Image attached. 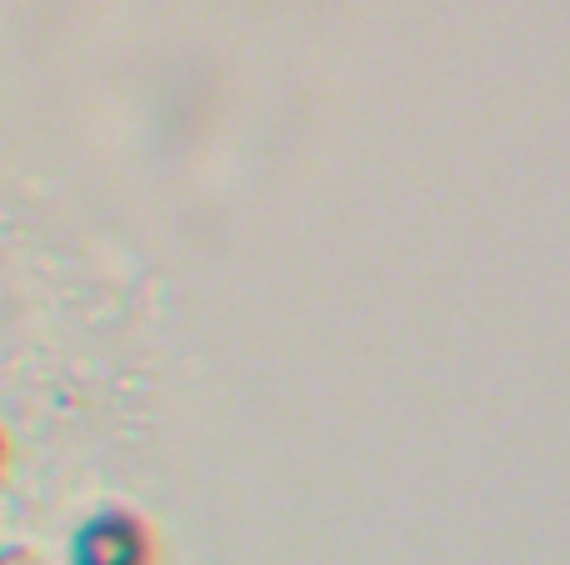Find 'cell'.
<instances>
[{
  "instance_id": "obj_1",
  "label": "cell",
  "mask_w": 570,
  "mask_h": 565,
  "mask_svg": "<svg viewBox=\"0 0 570 565\" xmlns=\"http://www.w3.org/2000/svg\"><path fill=\"white\" fill-rule=\"evenodd\" d=\"M86 565H136L140 561V541L130 536V526H96L80 546Z\"/></svg>"
}]
</instances>
